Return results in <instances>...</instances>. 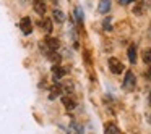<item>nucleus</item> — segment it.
<instances>
[{
    "instance_id": "obj_1",
    "label": "nucleus",
    "mask_w": 151,
    "mask_h": 134,
    "mask_svg": "<svg viewBox=\"0 0 151 134\" xmlns=\"http://www.w3.org/2000/svg\"><path fill=\"white\" fill-rule=\"evenodd\" d=\"M20 29H21V33H23L24 36H29V34L33 33V23H31V18H29V16L21 18V21H20Z\"/></svg>"
},
{
    "instance_id": "obj_14",
    "label": "nucleus",
    "mask_w": 151,
    "mask_h": 134,
    "mask_svg": "<svg viewBox=\"0 0 151 134\" xmlns=\"http://www.w3.org/2000/svg\"><path fill=\"white\" fill-rule=\"evenodd\" d=\"M143 62L151 65V49H145L143 50Z\"/></svg>"
},
{
    "instance_id": "obj_8",
    "label": "nucleus",
    "mask_w": 151,
    "mask_h": 134,
    "mask_svg": "<svg viewBox=\"0 0 151 134\" xmlns=\"http://www.w3.org/2000/svg\"><path fill=\"white\" fill-rule=\"evenodd\" d=\"M98 10H99V13L106 15L109 10H111V0H101V2H99Z\"/></svg>"
},
{
    "instance_id": "obj_11",
    "label": "nucleus",
    "mask_w": 151,
    "mask_h": 134,
    "mask_svg": "<svg viewBox=\"0 0 151 134\" xmlns=\"http://www.w3.org/2000/svg\"><path fill=\"white\" fill-rule=\"evenodd\" d=\"M60 87H62L63 92H68V94H72V92L75 91V87H73V82H72V81H63V82H60Z\"/></svg>"
},
{
    "instance_id": "obj_5",
    "label": "nucleus",
    "mask_w": 151,
    "mask_h": 134,
    "mask_svg": "<svg viewBox=\"0 0 151 134\" xmlns=\"http://www.w3.org/2000/svg\"><path fill=\"white\" fill-rule=\"evenodd\" d=\"M37 24H39V28L44 31V33H47V34L52 33V21H50V18H42Z\"/></svg>"
},
{
    "instance_id": "obj_9",
    "label": "nucleus",
    "mask_w": 151,
    "mask_h": 134,
    "mask_svg": "<svg viewBox=\"0 0 151 134\" xmlns=\"http://www.w3.org/2000/svg\"><path fill=\"white\" fill-rule=\"evenodd\" d=\"M65 68H62V66H59V65H55L52 68V74H54V78L55 79H62L63 76H65Z\"/></svg>"
},
{
    "instance_id": "obj_7",
    "label": "nucleus",
    "mask_w": 151,
    "mask_h": 134,
    "mask_svg": "<svg viewBox=\"0 0 151 134\" xmlns=\"http://www.w3.org/2000/svg\"><path fill=\"white\" fill-rule=\"evenodd\" d=\"M62 104H63V107H65L68 111L75 110V107H76L75 100H73L72 97H68V95H63V97H62Z\"/></svg>"
},
{
    "instance_id": "obj_13",
    "label": "nucleus",
    "mask_w": 151,
    "mask_h": 134,
    "mask_svg": "<svg viewBox=\"0 0 151 134\" xmlns=\"http://www.w3.org/2000/svg\"><path fill=\"white\" fill-rule=\"evenodd\" d=\"M128 60H130V63L137 62V47H135V45L128 47Z\"/></svg>"
},
{
    "instance_id": "obj_3",
    "label": "nucleus",
    "mask_w": 151,
    "mask_h": 134,
    "mask_svg": "<svg viewBox=\"0 0 151 134\" xmlns=\"http://www.w3.org/2000/svg\"><path fill=\"white\" fill-rule=\"evenodd\" d=\"M135 84H137L135 74H133L132 71H127L125 79H124V89H125V91H133V89H135Z\"/></svg>"
},
{
    "instance_id": "obj_4",
    "label": "nucleus",
    "mask_w": 151,
    "mask_h": 134,
    "mask_svg": "<svg viewBox=\"0 0 151 134\" xmlns=\"http://www.w3.org/2000/svg\"><path fill=\"white\" fill-rule=\"evenodd\" d=\"M33 8L39 16H44L46 11H47V5H46L44 0H33Z\"/></svg>"
},
{
    "instance_id": "obj_12",
    "label": "nucleus",
    "mask_w": 151,
    "mask_h": 134,
    "mask_svg": "<svg viewBox=\"0 0 151 134\" xmlns=\"http://www.w3.org/2000/svg\"><path fill=\"white\" fill-rule=\"evenodd\" d=\"M104 134H120V129H119V128L115 126L114 123H109L107 126H106Z\"/></svg>"
},
{
    "instance_id": "obj_19",
    "label": "nucleus",
    "mask_w": 151,
    "mask_h": 134,
    "mask_svg": "<svg viewBox=\"0 0 151 134\" xmlns=\"http://www.w3.org/2000/svg\"><path fill=\"white\" fill-rule=\"evenodd\" d=\"M132 2H133V0H120V4H122V5H127V4H132Z\"/></svg>"
},
{
    "instance_id": "obj_18",
    "label": "nucleus",
    "mask_w": 151,
    "mask_h": 134,
    "mask_svg": "<svg viewBox=\"0 0 151 134\" xmlns=\"http://www.w3.org/2000/svg\"><path fill=\"white\" fill-rule=\"evenodd\" d=\"M145 78L151 79V68H150V69H146V73H145Z\"/></svg>"
},
{
    "instance_id": "obj_17",
    "label": "nucleus",
    "mask_w": 151,
    "mask_h": 134,
    "mask_svg": "<svg viewBox=\"0 0 151 134\" xmlns=\"http://www.w3.org/2000/svg\"><path fill=\"white\" fill-rule=\"evenodd\" d=\"M133 11H135V13H137V15H140L141 11H143V5H141V4H138L137 7H135V10H133Z\"/></svg>"
},
{
    "instance_id": "obj_20",
    "label": "nucleus",
    "mask_w": 151,
    "mask_h": 134,
    "mask_svg": "<svg viewBox=\"0 0 151 134\" xmlns=\"http://www.w3.org/2000/svg\"><path fill=\"white\" fill-rule=\"evenodd\" d=\"M146 4H148V7L151 8V0H146Z\"/></svg>"
},
{
    "instance_id": "obj_6",
    "label": "nucleus",
    "mask_w": 151,
    "mask_h": 134,
    "mask_svg": "<svg viewBox=\"0 0 151 134\" xmlns=\"http://www.w3.org/2000/svg\"><path fill=\"white\" fill-rule=\"evenodd\" d=\"M60 94H62V87H60V82H55V84H54L52 87L49 89V99H50V100H54V99L59 97Z\"/></svg>"
},
{
    "instance_id": "obj_10",
    "label": "nucleus",
    "mask_w": 151,
    "mask_h": 134,
    "mask_svg": "<svg viewBox=\"0 0 151 134\" xmlns=\"http://www.w3.org/2000/svg\"><path fill=\"white\" fill-rule=\"evenodd\" d=\"M52 16H54V20H55L57 23H63V21H65V13L60 11L59 8H55V10L52 11Z\"/></svg>"
},
{
    "instance_id": "obj_2",
    "label": "nucleus",
    "mask_w": 151,
    "mask_h": 134,
    "mask_svg": "<svg viewBox=\"0 0 151 134\" xmlns=\"http://www.w3.org/2000/svg\"><path fill=\"white\" fill-rule=\"evenodd\" d=\"M109 69H111L114 74H120L122 71H124V63L120 62V60H117V58H109Z\"/></svg>"
},
{
    "instance_id": "obj_16",
    "label": "nucleus",
    "mask_w": 151,
    "mask_h": 134,
    "mask_svg": "<svg viewBox=\"0 0 151 134\" xmlns=\"http://www.w3.org/2000/svg\"><path fill=\"white\" fill-rule=\"evenodd\" d=\"M104 28H106L107 31L112 29V28H111V18H106V20H104Z\"/></svg>"
},
{
    "instance_id": "obj_15",
    "label": "nucleus",
    "mask_w": 151,
    "mask_h": 134,
    "mask_svg": "<svg viewBox=\"0 0 151 134\" xmlns=\"http://www.w3.org/2000/svg\"><path fill=\"white\" fill-rule=\"evenodd\" d=\"M75 16H76V20H78V23H83V10L80 7L75 8Z\"/></svg>"
},
{
    "instance_id": "obj_21",
    "label": "nucleus",
    "mask_w": 151,
    "mask_h": 134,
    "mask_svg": "<svg viewBox=\"0 0 151 134\" xmlns=\"http://www.w3.org/2000/svg\"><path fill=\"white\" fill-rule=\"evenodd\" d=\"M150 37H151V28H150Z\"/></svg>"
}]
</instances>
